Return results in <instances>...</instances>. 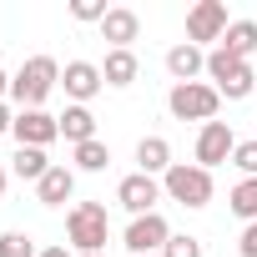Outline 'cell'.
Listing matches in <instances>:
<instances>
[{
    "label": "cell",
    "mask_w": 257,
    "mask_h": 257,
    "mask_svg": "<svg viewBox=\"0 0 257 257\" xmlns=\"http://www.w3.org/2000/svg\"><path fill=\"white\" fill-rule=\"evenodd\" d=\"M237 252H242V257H257V222H247V227H242V237H237Z\"/></svg>",
    "instance_id": "cell-26"
},
{
    "label": "cell",
    "mask_w": 257,
    "mask_h": 257,
    "mask_svg": "<svg viewBox=\"0 0 257 257\" xmlns=\"http://www.w3.org/2000/svg\"><path fill=\"white\" fill-rule=\"evenodd\" d=\"M81 257H106V252H81Z\"/></svg>",
    "instance_id": "cell-31"
},
{
    "label": "cell",
    "mask_w": 257,
    "mask_h": 257,
    "mask_svg": "<svg viewBox=\"0 0 257 257\" xmlns=\"http://www.w3.org/2000/svg\"><path fill=\"white\" fill-rule=\"evenodd\" d=\"M0 197H6V167H0Z\"/></svg>",
    "instance_id": "cell-30"
},
{
    "label": "cell",
    "mask_w": 257,
    "mask_h": 257,
    "mask_svg": "<svg viewBox=\"0 0 257 257\" xmlns=\"http://www.w3.org/2000/svg\"><path fill=\"white\" fill-rule=\"evenodd\" d=\"M162 192L177 202V207H187V212H202L207 202H212V172L207 167H197V162H172V172L162 177Z\"/></svg>",
    "instance_id": "cell-2"
},
{
    "label": "cell",
    "mask_w": 257,
    "mask_h": 257,
    "mask_svg": "<svg viewBox=\"0 0 257 257\" xmlns=\"http://www.w3.org/2000/svg\"><path fill=\"white\" fill-rule=\"evenodd\" d=\"M142 36V16L132 6H111L101 21V41H111V51H132V41Z\"/></svg>",
    "instance_id": "cell-11"
},
{
    "label": "cell",
    "mask_w": 257,
    "mask_h": 257,
    "mask_svg": "<svg viewBox=\"0 0 257 257\" xmlns=\"http://www.w3.org/2000/svg\"><path fill=\"white\" fill-rule=\"evenodd\" d=\"M242 66H247V61H237L227 46H212V51H207V81H212L217 91H222V86H227V81H232Z\"/></svg>",
    "instance_id": "cell-19"
},
{
    "label": "cell",
    "mask_w": 257,
    "mask_h": 257,
    "mask_svg": "<svg viewBox=\"0 0 257 257\" xmlns=\"http://www.w3.org/2000/svg\"><path fill=\"white\" fill-rule=\"evenodd\" d=\"M222 46H227L237 61H252V56H257V21H232L227 36H222Z\"/></svg>",
    "instance_id": "cell-18"
},
{
    "label": "cell",
    "mask_w": 257,
    "mask_h": 257,
    "mask_svg": "<svg viewBox=\"0 0 257 257\" xmlns=\"http://www.w3.org/2000/svg\"><path fill=\"white\" fill-rule=\"evenodd\" d=\"M11 126H16V111H11V101H0V137H6Z\"/></svg>",
    "instance_id": "cell-27"
},
{
    "label": "cell",
    "mask_w": 257,
    "mask_h": 257,
    "mask_svg": "<svg viewBox=\"0 0 257 257\" xmlns=\"http://www.w3.org/2000/svg\"><path fill=\"white\" fill-rule=\"evenodd\" d=\"M61 86H66L71 106H91V101L106 91V81H101V66H96V61H66Z\"/></svg>",
    "instance_id": "cell-10"
},
{
    "label": "cell",
    "mask_w": 257,
    "mask_h": 257,
    "mask_svg": "<svg viewBox=\"0 0 257 257\" xmlns=\"http://www.w3.org/2000/svg\"><path fill=\"white\" fill-rule=\"evenodd\" d=\"M162 257H207V247H202V237H192V232H172V242L162 247Z\"/></svg>",
    "instance_id": "cell-23"
},
{
    "label": "cell",
    "mask_w": 257,
    "mask_h": 257,
    "mask_svg": "<svg viewBox=\"0 0 257 257\" xmlns=\"http://www.w3.org/2000/svg\"><path fill=\"white\" fill-rule=\"evenodd\" d=\"M61 86V61L56 56H31L21 61V71L11 76V101L21 111H46V96Z\"/></svg>",
    "instance_id": "cell-1"
},
{
    "label": "cell",
    "mask_w": 257,
    "mask_h": 257,
    "mask_svg": "<svg viewBox=\"0 0 257 257\" xmlns=\"http://www.w3.org/2000/svg\"><path fill=\"white\" fill-rule=\"evenodd\" d=\"M142 76V61H137V51H106V61H101V81L111 86V91H126Z\"/></svg>",
    "instance_id": "cell-14"
},
{
    "label": "cell",
    "mask_w": 257,
    "mask_h": 257,
    "mask_svg": "<svg viewBox=\"0 0 257 257\" xmlns=\"http://www.w3.org/2000/svg\"><path fill=\"white\" fill-rule=\"evenodd\" d=\"M227 6H222V0H197V6L187 11V41L192 46H222V36H227Z\"/></svg>",
    "instance_id": "cell-5"
},
{
    "label": "cell",
    "mask_w": 257,
    "mask_h": 257,
    "mask_svg": "<svg viewBox=\"0 0 257 257\" xmlns=\"http://www.w3.org/2000/svg\"><path fill=\"white\" fill-rule=\"evenodd\" d=\"M71 157H76V172H106L111 167V147L96 137V142H81V147H71Z\"/></svg>",
    "instance_id": "cell-21"
},
{
    "label": "cell",
    "mask_w": 257,
    "mask_h": 257,
    "mask_svg": "<svg viewBox=\"0 0 257 257\" xmlns=\"http://www.w3.org/2000/svg\"><path fill=\"white\" fill-rule=\"evenodd\" d=\"M167 192H162V177H147V172H132V177H121V187H116V202L132 212V217H147V212H157V202H162Z\"/></svg>",
    "instance_id": "cell-7"
},
{
    "label": "cell",
    "mask_w": 257,
    "mask_h": 257,
    "mask_svg": "<svg viewBox=\"0 0 257 257\" xmlns=\"http://www.w3.org/2000/svg\"><path fill=\"white\" fill-rule=\"evenodd\" d=\"M71 197H76V167L56 162V167L36 182V202H41V207H66Z\"/></svg>",
    "instance_id": "cell-13"
},
{
    "label": "cell",
    "mask_w": 257,
    "mask_h": 257,
    "mask_svg": "<svg viewBox=\"0 0 257 257\" xmlns=\"http://www.w3.org/2000/svg\"><path fill=\"white\" fill-rule=\"evenodd\" d=\"M56 121H61V137H66L71 147H81V142H96V116H91V106H66Z\"/></svg>",
    "instance_id": "cell-16"
},
{
    "label": "cell",
    "mask_w": 257,
    "mask_h": 257,
    "mask_svg": "<svg viewBox=\"0 0 257 257\" xmlns=\"http://www.w3.org/2000/svg\"><path fill=\"white\" fill-rule=\"evenodd\" d=\"M167 76H172V86L207 76V51H202V46H192V41H177V46L167 51Z\"/></svg>",
    "instance_id": "cell-12"
},
{
    "label": "cell",
    "mask_w": 257,
    "mask_h": 257,
    "mask_svg": "<svg viewBox=\"0 0 257 257\" xmlns=\"http://www.w3.org/2000/svg\"><path fill=\"white\" fill-rule=\"evenodd\" d=\"M6 96H11V71L0 66V101H6Z\"/></svg>",
    "instance_id": "cell-29"
},
{
    "label": "cell",
    "mask_w": 257,
    "mask_h": 257,
    "mask_svg": "<svg viewBox=\"0 0 257 257\" xmlns=\"http://www.w3.org/2000/svg\"><path fill=\"white\" fill-rule=\"evenodd\" d=\"M51 167H56V162H51L46 152H36V147H16V157H11V172H16L21 182H41Z\"/></svg>",
    "instance_id": "cell-17"
},
{
    "label": "cell",
    "mask_w": 257,
    "mask_h": 257,
    "mask_svg": "<svg viewBox=\"0 0 257 257\" xmlns=\"http://www.w3.org/2000/svg\"><path fill=\"white\" fill-rule=\"evenodd\" d=\"M232 152H237V137H232V126L227 121H207L202 132H197V167H222V162H232Z\"/></svg>",
    "instance_id": "cell-9"
},
{
    "label": "cell",
    "mask_w": 257,
    "mask_h": 257,
    "mask_svg": "<svg viewBox=\"0 0 257 257\" xmlns=\"http://www.w3.org/2000/svg\"><path fill=\"white\" fill-rule=\"evenodd\" d=\"M106 11H111V6H101V0H71V16H76L81 26H101Z\"/></svg>",
    "instance_id": "cell-24"
},
{
    "label": "cell",
    "mask_w": 257,
    "mask_h": 257,
    "mask_svg": "<svg viewBox=\"0 0 257 257\" xmlns=\"http://www.w3.org/2000/svg\"><path fill=\"white\" fill-rule=\"evenodd\" d=\"M217 106H222V96H217V86L212 81H182V86H172L167 91V111L177 116V121H217Z\"/></svg>",
    "instance_id": "cell-4"
},
{
    "label": "cell",
    "mask_w": 257,
    "mask_h": 257,
    "mask_svg": "<svg viewBox=\"0 0 257 257\" xmlns=\"http://www.w3.org/2000/svg\"><path fill=\"white\" fill-rule=\"evenodd\" d=\"M137 172L167 177V172H172V142H167V137H142V142H137Z\"/></svg>",
    "instance_id": "cell-15"
},
{
    "label": "cell",
    "mask_w": 257,
    "mask_h": 257,
    "mask_svg": "<svg viewBox=\"0 0 257 257\" xmlns=\"http://www.w3.org/2000/svg\"><path fill=\"white\" fill-rule=\"evenodd\" d=\"M232 167H237L242 177H257V137H252V142H237V152H232Z\"/></svg>",
    "instance_id": "cell-25"
},
{
    "label": "cell",
    "mask_w": 257,
    "mask_h": 257,
    "mask_svg": "<svg viewBox=\"0 0 257 257\" xmlns=\"http://www.w3.org/2000/svg\"><path fill=\"white\" fill-rule=\"evenodd\" d=\"M11 137H16V147H36V152H46L51 142H61V121H56L51 111H16Z\"/></svg>",
    "instance_id": "cell-8"
},
{
    "label": "cell",
    "mask_w": 257,
    "mask_h": 257,
    "mask_svg": "<svg viewBox=\"0 0 257 257\" xmlns=\"http://www.w3.org/2000/svg\"><path fill=\"white\" fill-rule=\"evenodd\" d=\"M106 237H111V217H106L101 202H76L66 212V242L76 247V257L81 252H101Z\"/></svg>",
    "instance_id": "cell-3"
},
{
    "label": "cell",
    "mask_w": 257,
    "mask_h": 257,
    "mask_svg": "<svg viewBox=\"0 0 257 257\" xmlns=\"http://www.w3.org/2000/svg\"><path fill=\"white\" fill-rule=\"evenodd\" d=\"M167 242H172V227H167V217H162V212L132 217V222H126V237H121V247H126V252H137V257L162 252Z\"/></svg>",
    "instance_id": "cell-6"
},
{
    "label": "cell",
    "mask_w": 257,
    "mask_h": 257,
    "mask_svg": "<svg viewBox=\"0 0 257 257\" xmlns=\"http://www.w3.org/2000/svg\"><path fill=\"white\" fill-rule=\"evenodd\" d=\"M0 257H41L31 232H0Z\"/></svg>",
    "instance_id": "cell-22"
},
{
    "label": "cell",
    "mask_w": 257,
    "mask_h": 257,
    "mask_svg": "<svg viewBox=\"0 0 257 257\" xmlns=\"http://www.w3.org/2000/svg\"><path fill=\"white\" fill-rule=\"evenodd\" d=\"M227 207H232V217H242V227L257 222V177H242V182L227 192Z\"/></svg>",
    "instance_id": "cell-20"
},
{
    "label": "cell",
    "mask_w": 257,
    "mask_h": 257,
    "mask_svg": "<svg viewBox=\"0 0 257 257\" xmlns=\"http://www.w3.org/2000/svg\"><path fill=\"white\" fill-rule=\"evenodd\" d=\"M41 257H76L71 247H41Z\"/></svg>",
    "instance_id": "cell-28"
}]
</instances>
